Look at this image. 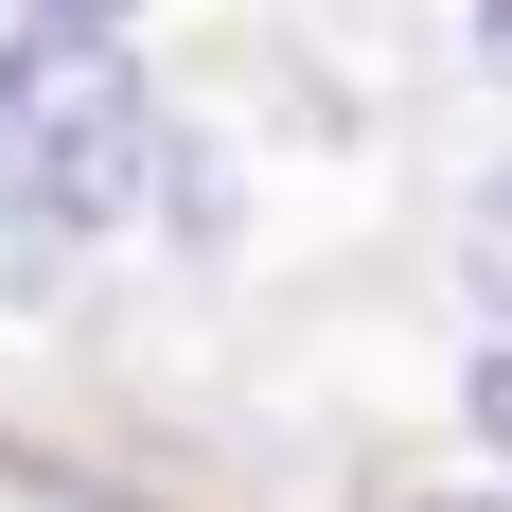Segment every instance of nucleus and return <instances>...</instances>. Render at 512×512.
Masks as SVG:
<instances>
[{
  "mask_svg": "<svg viewBox=\"0 0 512 512\" xmlns=\"http://www.w3.org/2000/svg\"><path fill=\"white\" fill-rule=\"evenodd\" d=\"M159 195V106L106 18H18L0 36V212L36 230H124Z\"/></svg>",
  "mask_w": 512,
  "mask_h": 512,
  "instance_id": "1",
  "label": "nucleus"
},
{
  "mask_svg": "<svg viewBox=\"0 0 512 512\" xmlns=\"http://www.w3.org/2000/svg\"><path fill=\"white\" fill-rule=\"evenodd\" d=\"M460 265H477V301H495V318H512V177H495V195H477V212H460Z\"/></svg>",
  "mask_w": 512,
  "mask_h": 512,
  "instance_id": "2",
  "label": "nucleus"
},
{
  "mask_svg": "<svg viewBox=\"0 0 512 512\" xmlns=\"http://www.w3.org/2000/svg\"><path fill=\"white\" fill-rule=\"evenodd\" d=\"M477 442H495V460H512V336H495V354H477Z\"/></svg>",
  "mask_w": 512,
  "mask_h": 512,
  "instance_id": "3",
  "label": "nucleus"
},
{
  "mask_svg": "<svg viewBox=\"0 0 512 512\" xmlns=\"http://www.w3.org/2000/svg\"><path fill=\"white\" fill-rule=\"evenodd\" d=\"M477 71H512V0H477Z\"/></svg>",
  "mask_w": 512,
  "mask_h": 512,
  "instance_id": "4",
  "label": "nucleus"
},
{
  "mask_svg": "<svg viewBox=\"0 0 512 512\" xmlns=\"http://www.w3.org/2000/svg\"><path fill=\"white\" fill-rule=\"evenodd\" d=\"M0 18H124V0H0Z\"/></svg>",
  "mask_w": 512,
  "mask_h": 512,
  "instance_id": "5",
  "label": "nucleus"
},
{
  "mask_svg": "<svg viewBox=\"0 0 512 512\" xmlns=\"http://www.w3.org/2000/svg\"><path fill=\"white\" fill-rule=\"evenodd\" d=\"M442 512H477V495H442Z\"/></svg>",
  "mask_w": 512,
  "mask_h": 512,
  "instance_id": "6",
  "label": "nucleus"
}]
</instances>
